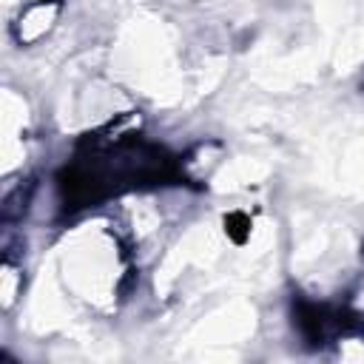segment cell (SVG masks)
<instances>
[{
	"mask_svg": "<svg viewBox=\"0 0 364 364\" xmlns=\"http://www.w3.org/2000/svg\"><path fill=\"white\" fill-rule=\"evenodd\" d=\"M358 318L347 310L330 307V304H316V301H299L296 304V324L299 333L304 336L307 344L321 347L333 338H338L341 333H347Z\"/></svg>",
	"mask_w": 364,
	"mask_h": 364,
	"instance_id": "obj_2",
	"label": "cell"
},
{
	"mask_svg": "<svg viewBox=\"0 0 364 364\" xmlns=\"http://www.w3.org/2000/svg\"><path fill=\"white\" fill-rule=\"evenodd\" d=\"M60 14V0H40V3H31L14 23V37L17 43H34L40 40L57 20Z\"/></svg>",
	"mask_w": 364,
	"mask_h": 364,
	"instance_id": "obj_3",
	"label": "cell"
},
{
	"mask_svg": "<svg viewBox=\"0 0 364 364\" xmlns=\"http://www.w3.org/2000/svg\"><path fill=\"white\" fill-rule=\"evenodd\" d=\"M247 228H250V222H247L242 213H230V216L225 219V230H228L236 242H242V239L247 236Z\"/></svg>",
	"mask_w": 364,
	"mask_h": 364,
	"instance_id": "obj_4",
	"label": "cell"
},
{
	"mask_svg": "<svg viewBox=\"0 0 364 364\" xmlns=\"http://www.w3.org/2000/svg\"><path fill=\"white\" fill-rule=\"evenodd\" d=\"M111 136L88 134L77 156L60 171V199L65 210L91 208L134 188L171 185L182 179V162L165 148L136 139L131 128H108Z\"/></svg>",
	"mask_w": 364,
	"mask_h": 364,
	"instance_id": "obj_1",
	"label": "cell"
}]
</instances>
